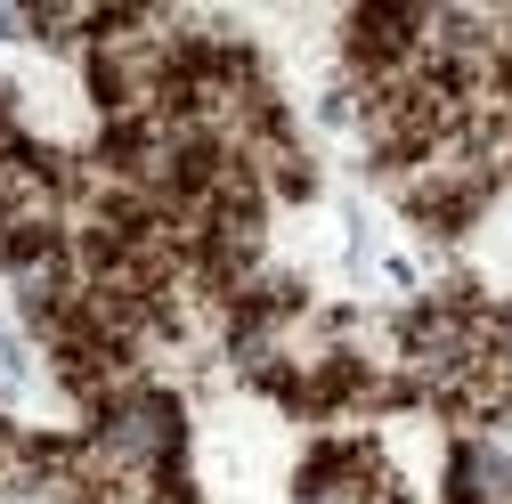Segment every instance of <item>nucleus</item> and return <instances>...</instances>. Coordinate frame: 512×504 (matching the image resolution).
Returning <instances> with one entry per match:
<instances>
[{
  "mask_svg": "<svg viewBox=\"0 0 512 504\" xmlns=\"http://www.w3.org/2000/svg\"><path fill=\"white\" fill-rule=\"evenodd\" d=\"M25 147H33V139H25V106H17L9 90H0V163H17Z\"/></svg>",
  "mask_w": 512,
  "mask_h": 504,
  "instance_id": "nucleus-1",
  "label": "nucleus"
}]
</instances>
